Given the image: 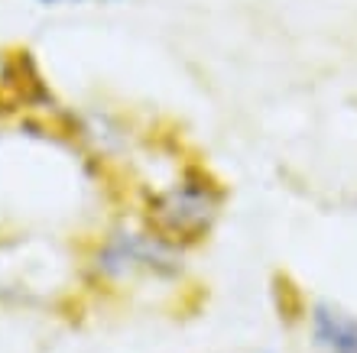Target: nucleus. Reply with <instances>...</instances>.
<instances>
[{
    "mask_svg": "<svg viewBox=\"0 0 357 353\" xmlns=\"http://www.w3.org/2000/svg\"><path fill=\"white\" fill-rule=\"evenodd\" d=\"M221 207H225V185L208 168L185 166L166 185L146 191L143 227H150L176 250H188L211 237Z\"/></svg>",
    "mask_w": 357,
    "mask_h": 353,
    "instance_id": "1",
    "label": "nucleus"
},
{
    "mask_svg": "<svg viewBox=\"0 0 357 353\" xmlns=\"http://www.w3.org/2000/svg\"><path fill=\"white\" fill-rule=\"evenodd\" d=\"M309 327L325 353H357V315L348 308L315 301L309 308Z\"/></svg>",
    "mask_w": 357,
    "mask_h": 353,
    "instance_id": "3",
    "label": "nucleus"
},
{
    "mask_svg": "<svg viewBox=\"0 0 357 353\" xmlns=\"http://www.w3.org/2000/svg\"><path fill=\"white\" fill-rule=\"evenodd\" d=\"M91 269L98 279L114 285H133V282H166L178 279L182 272V250L150 230V227H133L117 223L94 243Z\"/></svg>",
    "mask_w": 357,
    "mask_h": 353,
    "instance_id": "2",
    "label": "nucleus"
},
{
    "mask_svg": "<svg viewBox=\"0 0 357 353\" xmlns=\"http://www.w3.org/2000/svg\"><path fill=\"white\" fill-rule=\"evenodd\" d=\"M39 3H46V7H59V3H91V0H39Z\"/></svg>",
    "mask_w": 357,
    "mask_h": 353,
    "instance_id": "4",
    "label": "nucleus"
}]
</instances>
